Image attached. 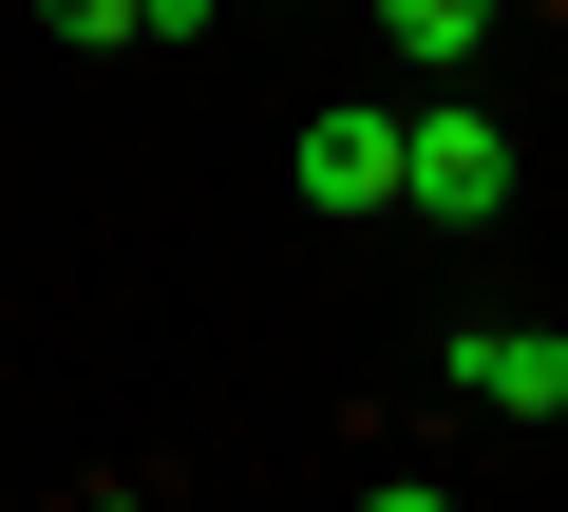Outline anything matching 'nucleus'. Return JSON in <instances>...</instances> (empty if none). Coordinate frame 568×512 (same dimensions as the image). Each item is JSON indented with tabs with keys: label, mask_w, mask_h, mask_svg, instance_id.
I'll return each instance as SVG.
<instances>
[{
	"label": "nucleus",
	"mask_w": 568,
	"mask_h": 512,
	"mask_svg": "<svg viewBox=\"0 0 568 512\" xmlns=\"http://www.w3.org/2000/svg\"><path fill=\"white\" fill-rule=\"evenodd\" d=\"M398 209H417V228H493V209H511V133H493L474 96L398 114Z\"/></svg>",
	"instance_id": "nucleus-1"
},
{
	"label": "nucleus",
	"mask_w": 568,
	"mask_h": 512,
	"mask_svg": "<svg viewBox=\"0 0 568 512\" xmlns=\"http://www.w3.org/2000/svg\"><path fill=\"white\" fill-rule=\"evenodd\" d=\"M455 399L511 418V436H549L568 418V323H455Z\"/></svg>",
	"instance_id": "nucleus-2"
},
{
	"label": "nucleus",
	"mask_w": 568,
	"mask_h": 512,
	"mask_svg": "<svg viewBox=\"0 0 568 512\" xmlns=\"http://www.w3.org/2000/svg\"><path fill=\"white\" fill-rule=\"evenodd\" d=\"M284 190H304L323 228H361V209H398V114H304V152H284Z\"/></svg>",
	"instance_id": "nucleus-3"
},
{
	"label": "nucleus",
	"mask_w": 568,
	"mask_h": 512,
	"mask_svg": "<svg viewBox=\"0 0 568 512\" xmlns=\"http://www.w3.org/2000/svg\"><path fill=\"white\" fill-rule=\"evenodd\" d=\"M379 39H398L417 77H474V39H493V0H379Z\"/></svg>",
	"instance_id": "nucleus-4"
},
{
	"label": "nucleus",
	"mask_w": 568,
	"mask_h": 512,
	"mask_svg": "<svg viewBox=\"0 0 568 512\" xmlns=\"http://www.w3.org/2000/svg\"><path fill=\"white\" fill-rule=\"evenodd\" d=\"M39 39H77V58H114V39H133V0H39Z\"/></svg>",
	"instance_id": "nucleus-5"
},
{
	"label": "nucleus",
	"mask_w": 568,
	"mask_h": 512,
	"mask_svg": "<svg viewBox=\"0 0 568 512\" xmlns=\"http://www.w3.org/2000/svg\"><path fill=\"white\" fill-rule=\"evenodd\" d=\"M209 20H227V0H133V39H171V58H190Z\"/></svg>",
	"instance_id": "nucleus-6"
}]
</instances>
